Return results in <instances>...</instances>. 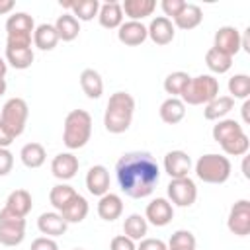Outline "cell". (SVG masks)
Segmentation results:
<instances>
[{
    "label": "cell",
    "mask_w": 250,
    "mask_h": 250,
    "mask_svg": "<svg viewBox=\"0 0 250 250\" xmlns=\"http://www.w3.org/2000/svg\"><path fill=\"white\" fill-rule=\"evenodd\" d=\"M115 178L125 195L133 199H143L154 191L160 180V168L150 152L133 150V152H125L117 160Z\"/></svg>",
    "instance_id": "6da1fadb"
},
{
    "label": "cell",
    "mask_w": 250,
    "mask_h": 250,
    "mask_svg": "<svg viewBox=\"0 0 250 250\" xmlns=\"http://www.w3.org/2000/svg\"><path fill=\"white\" fill-rule=\"evenodd\" d=\"M135 113V100L129 92H115L109 96L105 113H104V127L107 133L121 135L131 127Z\"/></svg>",
    "instance_id": "7a4b0ae2"
},
{
    "label": "cell",
    "mask_w": 250,
    "mask_h": 250,
    "mask_svg": "<svg viewBox=\"0 0 250 250\" xmlns=\"http://www.w3.org/2000/svg\"><path fill=\"white\" fill-rule=\"evenodd\" d=\"M92 137V115L86 109H72L64 119L62 143L66 148L76 150L86 146Z\"/></svg>",
    "instance_id": "3957f363"
},
{
    "label": "cell",
    "mask_w": 250,
    "mask_h": 250,
    "mask_svg": "<svg viewBox=\"0 0 250 250\" xmlns=\"http://www.w3.org/2000/svg\"><path fill=\"white\" fill-rule=\"evenodd\" d=\"M195 176L205 184H225L230 178V160L217 152H207L195 162Z\"/></svg>",
    "instance_id": "277c9868"
},
{
    "label": "cell",
    "mask_w": 250,
    "mask_h": 250,
    "mask_svg": "<svg viewBox=\"0 0 250 250\" xmlns=\"http://www.w3.org/2000/svg\"><path fill=\"white\" fill-rule=\"evenodd\" d=\"M219 96V80L211 74H199L189 80L180 100L188 105H205Z\"/></svg>",
    "instance_id": "5b68a950"
},
{
    "label": "cell",
    "mask_w": 250,
    "mask_h": 250,
    "mask_svg": "<svg viewBox=\"0 0 250 250\" xmlns=\"http://www.w3.org/2000/svg\"><path fill=\"white\" fill-rule=\"evenodd\" d=\"M35 23L27 12H16L6 20V47H31Z\"/></svg>",
    "instance_id": "8992f818"
},
{
    "label": "cell",
    "mask_w": 250,
    "mask_h": 250,
    "mask_svg": "<svg viewBox=\"0 0 250 250\" xmlns=\"http://www.w3.org/2000/svg\"><path fill=\"white\" fill-rule=\"evenodd\" d=\"M27 115H29V107L27 102L23 98H10L4 105H2V113H0V121L6 125V129L16 137H20L25 129L27 123Z\"/></svg>",
    "instance_id": "52a82bcc"
},
{
    "label": "cell",
    "mask_w": 250,
    "mask_h": 250,
    "mask_svg": "<svg viewBox=\"0 0 250 250\" xmlns=\"http://www.w3.org/2000/svg\"><path fill=\"white\" fill-rule=\"evenodd\" d=\"M166 193H168V201L172 205H176V207H189L197 199V186H195V182L189 176L174 178V180H170V184L166 188Z\"/></svg>",
    "instance_id": "ba28073f"
},
{
    "label": "cell",
    "mask_w": 250,
    "mask_h": 250,
    "mask_svg": "<svg viewBox=\"0 0 250 250\" xmlns=\"http://www.w3.org/2000/svg\"><path fill=\"white\" fill-rule=\"evenodd\" d=\"M227 227L236 236H248L250 234V201L248 199H238L230 207Z\"/></svg>",
    "instance_id": "9c48e42d"
},
{
    "label": "cell",
    "mask_w": 250,
    "mask_h": 250,
    "mask_svg": "<svg viewBox=\"0 0 250 250\" xmlns=\"http://www.w3.org/2000/svg\"><path fill=\"white\" fill-rule=\"evenodd\" d=\"M145 219L154 227H166L174 219V205L166 197H156L146 205Z\"/></svg>",
    "instance_id": "30bf717a"
},
{
    "label": "cell",
    "mask_w": 250,
    "mask_h": 250,
    "mask_svg": "<svg viewBox=\"0 0 250 250\" xmlns=\"http://www.w3.org/2000/svg\"><path fill=\"white\" fill-rule=\"evenodd\" d=\"M162 164H164V172L172 180L174 178H186V176H189L191 166H193L189 154L184 152V150H170V152H166Z\"/></svg>",
    "instance_id": "8fae6325"
},
{
    "label": "cell",
    "mask_w": 250,
    "mask_h": 250,
    "mask_svg": "<svg viewBox=\"0 0 250 250\" xmlns=\"http://www.w3.org/2000/svg\"><path fill=\"white\" fill-rule=\"evenodd\" d=\"M213 47L229 57H234L240 51V31L232 25H223L215 31V43Z\"/></svg>",
    "instance_id": "7c38bea8"
},
{
    "label": "cell",
    "mask_w": 250,
    "mask_h": 250,
    "mask_svg": "<svg viewBox=\"0 0 250 250\" xmlns=\"http://www.w3.org/2000/svg\"><path fill=\"white\" fill-rule=\"evenodd\" d=\"M146 33L150 37L152 43L156 45H168L174 41V35H176V27L172 23V20H168L166 16H156L150 20L148 27H146Z\"/></svg>",
    "instance_id": "4fadbf2b"
},
{
    "label": "cell",
    "mask_w": 250,
    "mask_h": 250,
    "mask_svg": "<svg viewBox=\"0 0 250 250\" xmlns=\"http://www.w3.org/2000/svg\"><path fill=\"white\" fill-rule=\"evenodd\" d=\"M78 166H80V162H78V158H76L72 152H61V154H57V156L53 158V162H51V172H53V176H55L57 180L66 182V180H70V178L76 176Z\"/></svg>",
    "instance_id": "5bb4252c"
},
{
    "label": "cell",
    "mask_w": 250,
    "mask_h": 250,
    "mask_svg": "<svg viewBox=\"0 0 250 250\" xmlns=\"http://www.w3.org/2000/svg\"><path fill=\"white\" fill-rule=\"evenodd\" d=\"M117 39L127 45V47H137L141 43L146 41L148 33H146V25H143L141 21H123L119 27H117Z\"/></svg>",
    "instance_id": "9a60e30c"
},
{
    "label": "cell",
    "mask_w": 250,
    "mask_h": 250,
    "mask_svg": "<svg viewBox=\"0 0 250 250\" xmlns=\"http://www.w3.org/2000/svg\"><path fill=\"white\" fill-rule=\"evenodd\" d=\"M66 227H68V223L61 217L59 211L41 213L39 219H37V229L41 230V234H45L49 238H55V236L64 234L66 232Z\"/></svg>",
    "instance_id": "2e32d148"
},
{
    "label": "cell",
    "mask_w": 250,
    "mask_h": 250,
    "mask_svg": "<svg viewBox=\"0 0 250 250\" xmlns=\"http://www.w3.org/2000/svg\"><path fill=\"white\" fill-rule=\"evenodd\" d=\"M86 188L92 195H98V197L105 195L109 191V172H107V168L102 166V164L92 166L86 174Z\"/></svg>",
    "instance_id": "e0dca14e"
},
{
    "label": "cell",
    "mask_w": 250,
    "mask_h": 250,
    "mask_svg": "<svg viewBox=\"0 0 250 250\" xmlns=\"http://www.w3.org/2000/svg\"><path fill=\"white\" fill-rule=\"evenodd\" d=\"M121 213H123V199L117 193L107 191L105 195L100 197V201H98V215H100V219L111 223V221L119 219Z\"/></svg>",
    "instance_id": "ac0fdd59"
},
{
    "label": "cell",
    "mask_w": 250,
    "mask_h": 250,
    "mask_svg": "<svg viewBox=\"0 0 250 250\" xmlns=\"http://www.w3.org/2000/svg\"><path fill=\"white\" fill-rule=\"evenodd\" d=\"M88 211H90V205H88L86 197H82L80 193H76V195L66 203V207H62L59 213H61V217H62L68 225H72V223H82V221L88 217Z\"/></svg>",
    "instance_id": "d6986e66"
},
{
    "label": "cell",
    "mask_w": 250,
    "mask_h": 250,
    "mask_svg": "<svg viewBox=\"0 0 250 250\" xmlns=\"http://www.w3.org/2000/svg\"><path fill=\"white\" fill-rule=\"evenodd\" d=\"M121 10L131 21H141L143 18L152 16V12L156 10V2L154 0H125L121 4Z\"/></svg>",
    "instance_id": "ffe728a7"
},
{
    "label": "cell",
    "mask_w": 250,
    "mask_h": 250,
    "mask_svg": "<svg viewBox=\"0 0 250 250\" xmlns=\"http://www.w3.org/2000/svg\"><path fill=\"white\" fill-rule=\"evenodd\" d=\"M98 21L102 27L105 29H115L123 23V10L119 2H105L100 4V12H98Z\"/></svg>",
    "instance_id": "44dd1931"
},
{
    "label": "cell",
    "mask_w": 250,
    "mask_h": 250,
    "mask_svg": "<svg viewBox=\"0 0 250 250\" xmlns=\"http://www.w3.org/2000/svg\"><path fill=\"white\" fill-rule=\"evenodd\" d=\"M160 119L168 125H176L186 117V104L180 98H168L160 104Z\"/></svg>",
    "instance_id": "7402d4cb"
},
{
    "label": "cell",
    "mask_w": 250,
    "mask_h": 250,
    "mask_svg": "<svg viewBox=\"0 0 250 250\" xmlns=\"http://www.w3.org/2000/svg\"><path fill=\"white\" fill-rule=\"evenodd\" d=\"M203 21V12H201V8L197 6V4H188L186 2V6L182 8V12L174 18V27H180V29H193V27H197L199 23Z\"/></svg>",
    "instance_id": "603a6c76"
},
{
    "label": "cell",
    "mask_w": 250,
    "mask_h": 250,
    "mask_svg": "<svg viewBox=\"0 0 250 250\" xmlns=\"http://www.w3.org/2000/svg\"><path fill=\"white\" fill-rule=\"evenodd\" d=\"M55 29H57L59 41H74L78 37V33H80V21L70 12H64V14H61L57 18Z\"/></svg>",
    "instance_id": "cb8c5ba5"
},
{
    "label": "cell",
    "mask_w": 250,
    "mask_h": 250,
    "mask_svg": "<svg viewBox=\"0 0 250 250\" xmlns=\"http://www.w3.org/2000/svg\"><path fill=\"white\" fill-rule=\"evenodd\" d=\"M80 88L90 100H98L104 94V80L100 72L94 68H84L80 74Z\"/></svg>",
    "instance_id": "d4e9b609"
},
{
    "label": "cell",
    "mask_w": 250,
    "mask_h": 250,
    "mask_svg": "<svg viewBox=\"0 0 250 250\" xmlns=\"http://www.w3.org/2000/svg\"><path fill=\"white\" fill-rule=\"evenodd\" d=\"M230 109H234V100L230 96H217L215 100H211L209 104H205L203 117L207 121H219V119H225V115Z\"/></svg>",
    "instance_id": "484cf974"
},
{
    "label": "cell",
    "mask_w": 250,
    "mask_h": 250,
    "mask_svg": "<svg viewBox=\"0 0 250 250\" xmlns=\"http://www.w3.org/2000/svg\"><path fill=\"white\" fill-rule=\"evenodd\" d=\"M59 43V35H57V29L55 25L51 23H41L35 27L33 31V45L41 51H53Z\"/></svg>",
    "instance_id": "4316f807"
},
{
    "label": "cell",
    "mask_w": 250,
    "mask_h": 250,
    "mask_svg": "<svg viewBox=\"0 0 250 250\" xmlns=\"http://www.w3.org/2000/svg\"><path fill=\"white\" fill-rule=\"evenodd\" d=\"M6 209H10L12 213L20 215V217H25L31 207H33V201H31V193L27 189H14L8 199H6Z\"/></svg>",
    "instance_id": "83f0119b"
},
{
    "label": "cell",
    "mask_w": 250,
    "mask_h": 250,
    "mask_svg": "<svg viewBox=\"0 0 250 250\" xmlns=\"http://www.w3.org/2000/svg\"><path fill=\"white\" fill-rule=\"evenodd\" d=\"M33 49L31 47H6V62H10L16 70H25L33 64Z\"/></svg>",
    "instance_id": "f1b7e54d"
},
{
    "label": "cell",
    "mask_w": 250,
    "mask_h": 250,
    "mask_svg": "<svg viewBox=\"0 0 250 250\" xmlns=\"http://www.w3.org/2000/svg\"><path fill=\"white\" fill-rule=\"evenodd\" d=\"M20 158L23 162L25 168H39L45 164L47 160V152H45V146L39 145V143H27L21 146L20 150Z\"/></svg>",
    "instance_id": "f546056e"
},
{
    "label": "cell",
    "mask_w": 250,
    "mask_h": 250,
    "mask_svg": "<svg viewBox=\"0 0 250 250\" xmlns=\"http://www.w3.org/2000/svg\"><path fill=\"white\" fill-rule=\"evenodd\" d=\"M240 133H244V129H242V125H240L236 119H219L217 125H213V131H211L213 139H215L219 145L230 141L232 137H236V135H240Z\"/></svg>",
    "instance_id": "4dcf8cb0"
},
{
    "label": "cell",
    "mask_w": 250,
    "mask_h": 250,
    "mask_svg": "<svg viewBox=\"0 0 250 250\" xmlns=\"http://www.w3.org/2000/svg\"><path fill=\"white\" fill-rule=\"evenodd\" d=\"M146 230H148V223L143 215L139 213H133L125 219L123 223V234L131 240H143L146 238Z\"/></svg>",
    "instance_id": "1f68e13d"
},
{
    "label": "cell",
    "mask_w": 250,
    "mask_h": 250,
    "mask_svg": "<svg viewBox=\"0 0 250 250\" xmlns=\"http://www.w3.org/2000/svg\"><path fill=\"white\" fill-rule=\"evenodd\" d=\"M205 64H207V68H209L211 72H215V74H225V72H229L230 66H232V57H229V55L217 51L215 47H211V49L205 53Z\"/></svg>",
    "instance_id": "d6a6232c"
},
{
    "label": "cell",
    "mask_w": 250,
    "mask_h": 250,
    "mask_svg": "<svg viewBox=\"0 0 250 250\" xmlns=\"http://www.w3.org/2000/svg\"><path fill=\"white\" fill-rule=\"evenodd\" d=\"M68 10L78 21H90V20H94L98 16L100 2L98 0H78V2H70Z\"/></svg>",
    "instance_id": "836d02e7"
},
{
    "label": "cell",
    "mask_w": 250,
    "mask_h": 250,
    "mask_svg": "<svg viewBox=\"0 0 250 250\" xmlns=\"http://www.w3.org/2000/svg\"><path fill=\"white\" fill-rule=\"evenodd\" d=\"M189 80H191V76L184 70L170 72L164 78V90H166V94H170V98H180L182 92L186 90V86L189 84Z\"/></svg>",
    "instance_id": "e575fe53"
},
{
    "label": "cell",
    "mask_w": 250,
    "mask_h": 250,
    "mask_svg": "<svg viewBox=\"0 0 250 250\" xmlns=\"http://www.w3.org/2000/svg\"><path fill=\"white\" fill-rule=\"evenodd\" d=\"M25 238V225H10L0 223V244L4 246H18Z\"/></svg>",
    "instance_id": "d590c367"
},
{
    "label": "cell",
    "mask_w": 250,
    "mask_h": 250,
    "mask_svg": "<svg viewBox=\"0 0 250 250\" xmlns=\"http://www.w3.org/2000/svg\"><path fill=\"white\" fill-rule=\"evenodd\" d=\"M74 195H76V189H74L72 186H68V184H57V186H53L51 191H49V201H51V205H53L57 211H61L62 207H66V203H68Z\"/></svg>",
    "instance_id": "8d00e7d4"
},
{
    "label": "cell",
    "mask_w": 250,
    "mask_h": 250,
    "mask_svg": "<svg viewBox=\"0 0 250 250\" xmlns=\"http://www.w3.org/2000/svg\"><path fill=\"white\" fill-rule=\"evenodd\" d=\"M229 94L232 100H248L250 96V76L234 74L229 78Z\"/></svg>",
    "instance_id": "74e56055"
},
{
    "label": "cell",
    "mask_w": 250,
    "mask_h": 250,
    "mask_svg": "<svg viewBox=\"0 0 250 250\" xmlns=\"http://www.w3.org/2000/svg\"><path fill=\"white\" fill-rule=\"evenodd\" d=\"M221 148H223V152L229 154V156H244V154L248 152V148H250L248 135H246V133H240V135L232 137L230 141L223 143Z\"/></svg>",
    "instance_id": "f35d334b"
},
{
    "label": "cell",
    "mask_w": 250,
    "mask_h": 250,
    "mask_svg": "<svg viewBox=\"0 0 250 250\" xmlns=\"http://www.w3.org/2000/svg\"><path fill=\"white\" fill-rule=\"evenodd\" d=\"M168 250H195V236L189 230H176L168 240Z\"/></svg>",
    "instance_id": "ab89813d"
},
{
    "label": "cell",
    "mask_w": 250,
    "mask_h": 250,
    "mask_svg": "<svg viewBox=\"0 0 250 250\" xmlns=\"http://www.w3.org/2000/svg\"><path fill=\"white\" fill-rule=\"evenodd\" d=\"M184 6H186V2H184V0H162V2H160V8H162V12L166 14V18H168V20H170V18L174 20V18L182 12V8H184Z\"/></svg>",
    "instance_id": "60d3db41"
},
{
    "label": "cell",
    "mask_w": 250,
    "mask_h": 250,
    "mask_svg": "<svg viewBox=\"0 0 250 250\" xmlns=\"http://www.w3.org/2000/svg\"><path fill=\"white\" fill-rule=\"evenodd\" d=\"M109 250H137V244H135V240L127 238L125 234H119V236L111 238Z\"/></svg>",
    "instance_id": "b9f144b4"
},
{
    "label": "cell",
    "mask_w": 250,
    "mask_h": 250,
    "mask_svg": "<svg viewBox=\"0 0 250 250\" xmlns=\"http://www.w3.org/2000/svg\"><path fill=\"white\" fill-rule=\"evenodd\" d=\"M14 168V154L8 148H0V176H8Z\"/></svg>",
    "instance_id": "7bdbcfd3"
},
{
    "label": "cell",
    "mask_w": 250,
    "mask_h": 250,
    "mask_svg": "<svg viewBox=\"0 0 250 250\" xmlns=\"http://www.w3.org/2000/svg\"><path fill=\"white\" fill-rule=\"evenodd\" d=\"M137 250H168V246L160 238H143V240H139Z\"/></svg>",
    "instance_id": "ee69618b"
},
{
    "label": "cell",
    "mask_w": 250,
    "mask_h": 250,
    "mask_svg": "<svg viewBox=\"0 0 250 250\" xmlns=\"http://www.w3.org/2000/svg\"><path fill=\"white\" fill-rule=\"evenodd\" d=\"M29 250H59V244L49 236H39V238H35L31 242Z\"/></svg>",
    "instance_id": "f6af8a7d"
},
{
    "label": "cell",
    "mask_w": 250,
    "mask_h": 250,
    "mask_svg": "<svg viewBox=\"0 0 250 250\" xmlns=\"http://www.w3.org/2000/svg\"><path fill=\"white\" fill-rule=\"evenodd\" d=\"M0 223H10V225H25V217H20L12 213L10 209H0Z\"/></svg>",
    "instance_id": "bcb514c9"
},
{
    "label": "cell",
    "mask_w": 250,
    "mask_h": 250,
    "mask_svg": "<svg viewBox=\"0 0 250 250\" xmlns=\"http://www.w3.org/2000/svg\"><path fill=\"white\" fill-rule=\"evenodd\" d=\"M14 143V135L6 129V125L0 121V148H8Z\"/></svg>",
    "instance_id": "7dc6e473"
},
{
    "label": "cell",
    "mask_w": 250,
    "mask_h": 250,
    "mask_svg": "<svg viewBox=\"0 0 250 250\" xmlns=\"http://www.w3.org/2000/svg\"><path fill=\"white\" fill-rule=\"evenodd\" d=\"M14 10V0H0V16Z\"/></svg>",
    "instance_id": "c3c4849f"
},
{
    "label": "cell",
    "mask_w": 250,
    "mask_h": 250,
    "mask_svg": "<svg viewBox=\"0 0 250 250\" xmlns=\"http://www.w3.org/2000/svg\"><path fill=\"white\" fill-rule=\"evenodd\" d=\"M248 109H250V102H248V100H244V104H242V121H244V123H250Z\"/></svg>",
    "instance_id": "681fc988"
},
{
    "label": "cell",
    "mask_w": 250,
    "mask_h": 250,
    "mask_svg": "<svg viewBox=\"0 0 250 250\" xmlns=\"http://www.w3.org/2000/svg\"><path fill=\"white\" fill-rule=\"evenodd\" d=\"M6 70H8V62H6L4 57H0V78L6 76Z\"/></svg>",
    "instance_id": "f907efd6"
},
{
    "label": "cell",
    "mask_w": 250,
    "mask_h": 250,
    "mask_svg": "<svg viewBox=\"0 0 250 250\" xmlns=\"http://www.w3.org/2000/svg\"><path fill=\"white\" fill-rule=\"evenodd\" d=\"M4 94H6V80L0 78V96H4Z\"/></svg>",
    "instance_id": "816d5d0a"
},
{
    "label": "cell",
    "mask_w": 250,
    "mask_h": 250,
    "mask_svg": "<svg viewBox=\"0 0 250 250\" xmlns=\"http://www.w3.org/2000/svg\"><path fill=\"white\" fill-rule=\"evenodd\" d=\"M242 170H244V176H246V178H250V172H248V164H246V160H244V164H242Z\"/></svg>",
    "instance_id": "f5cc1de1"
},
{
    "label": "cell",
    "mask_w": 250,
    "mask_h": 250,
    "mask_svg": "<svg viewBox=\"0 0 250 250\" xmlns=\"http://www.w3.org/2000/svg\"><path fill=\"white\" fill-rule=\"evenodd\" d=\"M74 250H84V248H74Z\"/></svg>",
    "instance_id": "db71d44e"
}]
</instances>
